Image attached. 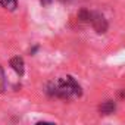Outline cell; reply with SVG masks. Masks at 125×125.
Listing matches in <instances>:
<instances>
[{"instance_id":"obj_6","label":"cell","mask_w":125,"mask_h":125,"mask_svg":"<svg viewBox=\"0 0 125 125\" xmlns=\"http://www.w3.org/2000/svg\"><path fill=\"white\" fill-rule=\"evenodd\" d=\"M6 90V78H5V71L0 65V93H3Z\"/></svg>"},{"instance_id":"obj_1","label":"cell","mask_w":125,"mask_h":125,"mask_svg":"<svg viewBox=\"0 0 125 125\" xmlns=\"http://www.w3.org/2000/svg\"><path fill=\"white\" fill-rule=\"evenodd\" d=\"M46 94L49 97L62 99V100H74L83 96V88L77 80L71 75L60 77L46 84Z\"/></svg>"},{"instance_id":"obj_4","label":"cell","mask_w":125,"mask_h":125,"mask_svg":"<svg viewBox=\"0 0 125 125\" xmlns=\"http://www.w3.org/2000/svg\"><path fill=\"white\" fill-rule=\"evenodd\" d=\"M115 109H116V104H115L113 100H106V102H103V103L99 106L100 115H110V113L115 112Z\"/></svg>"},{"instance_id":"obj_2","label":"cell","mask_w":125,"mask_h":125,"mask_svg":"<svg viewBox=\"0 0 125 125\" xmlns=\"http://www.w3.org/2000/svg\"><path fill=\"white\" fill-rule=\"evenodd\" d=\"M78 18L80 21L83 22H87L93 27V30L97 32V34H104L107 31V21L106 18L99 13V12H93V10H87V9H83L78 12Z\"/></svg>"},{"instance_id":"obj_5","label":"cell","mask_w":125,"mask_h":125,"mask_svg":"<svg viewBox=\"0 0 125 125\" xmlns=\"http://www.w3.org/2000/svg\"><path fill=\"white\" fill-rule=\"evenodd\" d=\"M0 5L8 10H15L18 8V0H0Z\"/></svg>"},{"instance_id":"obj_3","label":"cell","mask_w":125,"mask_h":125,"mask_svg":"<svg viewBox=\"0 0 125 125\" xmlns=\"http://www.w3.org/2000/svg\"><path fill=\"white\" fill-rule=\"evenodd\" d=\"M10 66L16 72L18 77H24V74H25V62H24V59L21 56H13L10 59Z\"/></svg>"},{"instance_id":"obj_7","label":"cell","mask_w":125,"mask_h":125,"mask_svg":"<svg viewBox=\"0 0 125 125\" xmlns=\"http://www.w3.org/2000/svg\"><path fill=\"white\" fill-rule=\"evenodd\" d=\"M52 2H53V0H40V3L43 6H49V5H52Z\"/></svg>"}]
</instances>
